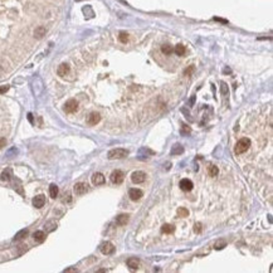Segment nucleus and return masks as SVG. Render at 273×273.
<instances>
[{
  "instance_id": "obj_1",
  "label": "nucleus",
  "mask_w": 273,
  "mask_h": 273,
  "mask_svg": "<svg viewBox=\"0 0 273 273\" xmlns=\"http://www.w3.org/2000/svg\"><path fill=\"white\" fill-rule=\"evenodd\" d=\"M128 150L126 149H113L111 151H108V159L110 160H115V159H124L128 155Z\"/></svg>"
},
{
  "instance_id": "obj_2",
  "label": "nucleus",
  "mask_w": 273,
  "mask_h": 273,
  "mask_svg": "<svg viewBox=\"0 0 273 273\" xmlns=\"http://www.w3.org/2000/svg\"><path fill=\"white\" fill-rule=\"evenodd\" d=\"M249 146H250V140L247 139V137H243V139H240V140L237 142L234 151H236L237 155H240V154H244V152L249 149Z\"/></svg>"
},
{
  "instance_id": "obj_3",
  "label": "nucleus",
  "mask_w": 273,
  "mask_h": 273,
  "mask_svg": "<svg viewBox=\"0 0 273 273\" xmlns=\"http://www.w3.org/2000/svg\"><path fill=\"white\" fill-rule=\"evenodd\" d=\"M146 176H147V175H146L144 171H135V172H132V175H131V180H132L135 184H142V183L146 180Z\"/></svg>"
},
{
  "instance_id": "obj_4",
  "label": "nucleus",
  "mask_w": 273,
  "mask_h": 273,
  "mask_svg": "<svg viewBox=\"0 0 273 273\" xmlns=\"http://www.w3.org/2000/svg\"><path fill=\"white\" fill-rule=\"evenodd\" d=\"M125 179V174L121 171V170H115L112 174H111V181L113 184H121Z\"/></svg>"
},
{
  "instance_id": "obj_5",
  "label": "nucleus",
  "mask_w": 273,
  "mask_h": 273,
  "mask_svg": "<svg viewBox=\"0 0 273 273\" xmlns=\"http://www.w3.org/2000/svg\"><path fill=\"white\" fill-rule=\"evenodd\" d=\"M64 111L67 113H73L78 110V102L76 100H68L66 103H64Z\"/></svg>"
},
{
  "instance_id": "obj_6",
  "label": "nucleus",
  "mask_w": 273,
  "mask_h": 273,
  "mask_svg": "<svg viewBox=\"0 0 273 273\" xmlns=\"http://www.w3.org/2000/svg\"><path fill=\"white\" fill-rule=\"evenodd\" d=\"M142 195H144L142 190L136 189V188H135V189H130V191H128V197H130V199L133 200V202L140 200V199L142 198Z\"/></svg>"
},
{
  "instance_id": "obj_7",
  "label": "nucleus",
  "mask_w": 273,
  "mask_h": 273,
  "mask_svg": "<svg viewBox=\"0 0 273 273\" xmlns=\"http://www.w3.org/2000/svg\"><path fill=\"white\" fill-rule=\"evenodd\" d=\"M100 249H101V252L103 253V254H112V253L115 252V247H113V244H112L111 242H105V243H102L101 247H100Z\"/></svg>"
},
{
  "instance_id": "obj_8",
  "label": "nucleus",
  "mask_w": 273,
  "mask_h": 273,
  "mask_svg": "<svg viewBox=\"0 0 273 273\" xmlns=\"http://www.w3.org/2000/svg\"><path fill=\"white\" fill-rule=\"evenodd\" d=\"M100 121H101V116H100L98 112H92V113L88 116V119H87V122H88V125H91V126L97 125Z\"/></svg>"
},
{
  "instance_id": "obj_9",
  "label": "nucleus",
  "mask_w": 273,
  "mask_h": 273,
  "mask_svg": "<svg viewBox=\"0 0 273 273\" xmlns=\"http://www.w3.org/2000/svg\"><path fill=\"white\" fill-rule=\"evenodd\" d=\"M105 183V176L101 172H94L92 175V184L93 185H102Z\"/></svg>"
},
{
  "instance_id": "obj_10",
  "label": "nucleus",
  "mask_w": 273,
  "mask_h": 273,
  "mask_svg": "<svg viewBox=\"0 0 273 273\" xmlns=\"http://www.w3.org/2000/svg\"><path fill=\"white\" fill-rule=\"evenodd\" d=\"M179 186H180V189H181L183 191H190V190L193 189L194 184H193V181L189 180V179H183V180L180 181Z\"/></svg>"
},
{
  "instance_id": "obj_11",
  "label": "nucleus",
  "mask_w": 273,
  "mask_h": 273,
  "mask_svg": "<svg viewBox=\"0 0 273 273\" xmlns=\"http://www.w3.org/2000/svg\"><path fill=\"white\" fill-rule=\"evenodd\" d=\"M69 71H71V67H69V64H67V63H62L59 67H58V69H57V73H58V76H61V77H64V76H67L68 73H69Z\"/></svg>"
},
{
  "instance_id": "obj_12",
  "label": "nucleus",
  "mask_w": 273,
  "mask_h": 273,
  "mask_svg": "<svg viewBox=\"0 0 273 273\" xmlns=\"http://www.w3.org/2000/svg\"><path fill=\"white\" fill-rule=\"evenodd\" d=\"M46 204V198L44 195H37V197L33 199V205L38 209H41L43 205Z\"/></svg>"
},
{
  "instance_id": "obj_13",
  "label": "nucleus",
  "mask_w": 273,
  "mask_h": 273,
  "mask_svg": "<svg viewBox=\"0 0 273 273\" xmlns=\"http://www.w3.org/2000/svg\"><path fill=\"white\" fill-rule=\"evenodd\" d=\"M87 191V185L84 183H77L74 185V193L77 195H83Z\"/></svg>"
},
{
  "instance_id": "obj_14",
  "label": "nucleus",
  "mask_w": 273,
  "mask_h": 273,
  "mask_svg": "<svg viewBox=\"0 0 273 273\" xmlns=\"http://www.w3.org/2000/svg\"><path fill=\"white\" fill-rule=\"evenodd\" d=\"M33 237H34V240H35V242L42 243V242L46 240V233L42 232V230H37V232L33 234Z\"/></svg>"
},
{
  "instance_id": "obj_15",
  "label": "nucleus",
  "mask_w": 273,
  "mask_h": 273,
  "mask_svg": "<svg viewBox=\"0 0 273 273\" xmlns=\"http://www.w3.org/2000/svg\"><path fill=\"white\" fill-rule=\"evenodd\" d=\"M128 222V215L127 214H121V215H119L116 218V224L117 225H126Z\"/></svg>"
},
{
  "instance_id": "obj_16",
  "label": "nucleus",
  "mask_w": 273,
  "mask_h": 273,
  "mask_svg": "<svg viewBox=\"0 0 273 273\" xmlns=\"http://www.w3.org/2000/svg\"><path fill=\"white\" fill-rule=\"evenodd\" d=\"M46 33H47V29H46L44 27H38V28L34 30V37H35L37 39H42V38L46 35Z\"/></svg>"
},
{
  "instance_id": "obj_17",
  "label": "nucleus",
  "mask_w": 273,
  "mask_h": 273,
  "mask_svg": "<svg viewBox=\"0 0 273 273\" xmlns=\"http://www.w3.org/2000/svg\"><path fill=\"white\" fill-rule=\"evenodd\" d=\"M127 266L131 268V269H137L139 266H140V261L137 258H128L127 259Z\"/></svg>"
},
{
  "instance_id": "obj_18",
  "label": "nucleus",
  "mask_w": 273,
  "mask_h": 273,
  "mask_svg": "<svg viewBox=\"0 0 273 273\" xmlns=\"http://www.w3.org/2000/svg\"><path fill=\"white\" fill-rule=\"evenodd\" d=\"M184 152V147L180 145V144H175L171 149V154L172 155H181Z\"/></svg>"
},
{
  "instance_id": "obj_19",
  "label": "nucleus",
  "mask_w": 273,
  "mask_h": 273,
  "mask_svg": "<svg viewBox=\"0 0 273 273\" xmlns=\"http://www.w3.org/2000/svg\"><path fill=\"white\" fill-rule=\"evenodd\" d=\"M174 52L176 53V55L183 57V55H185V53H186V48H185V46H183V44H178L176 47L174 48Z\"/></svg>"
},
{
  "instance_id": "obj_20",
  "label": "nucleus",
  "mask_w": 273,
  "mask_h": 273,
  "mask_svg": "<svg viewBox=\"0 0 273 273\" xmlns=\"http://www.w3.org/2000/svg\"><path fill=\"white\" fill-rule=\"evenodd\" d=\"M174 230H175V227H172L171 224H164L161 227V233L164 234H171L174 233Z\"/></svg>"
},
{
  "instance_id": "obj_21",
  "label": "nucleus",
  "mask_w": 273,
  "mask_h": 273,
  "mask_svg": "<svg viewBox=\"0 0 273 273\" xmlns=\"http://www.w3.org/2000/svg\"><path fill=\"white\" fill-rule=\"evenodd\" d=\"M58 186L55 185V184H52L50 186H49V195H50V198H53V199H55L57 197H58Z\"/></svg>"
},
{
  "instance_id": "obj_22",
  "label": "nucleus",
  "mask_w": 273,
  "mask_h": 273,
  "mask_svg": "<svg viewBox=\"0 0 273 273\" xmlns=\"http://www.w3.org/2000/svg\"><path fill=\"white\" fill-rule=\"evenodd\" d=\"M161 52H162L165 55H170V54L174 52V48H172L170 44H164V46H161Z\"/></svg>"
},
{
  "instance_id": "obj_23",
  "label": "nucleus",
  "mask_w": 273,
  "mask_h": 273,
  "mask_svg": "<svg viewBox=\"0 0 273 273\" xmlns=\"http://www.w3.org/2000/svg\"><path fill=\"white\" fill-rule=\"evenodd\" d=\"M28 236V229H23V230H20L19 233H16V236H15V240H20V239H24L25 237Z\"/></svg>"
},
{
  "instance_id": "obj_24",
  "label": "nucleus",
  "mask_w": 273,
  "mask_h": 273,
  "mask_svg": "<svg viewBox=\"0 0 273 273\" xmlns=\"http://www.w3.org/2000/svg\"><path fill=\"white\" fill-rule=\"evenodd\" d=\"M10 176H11V170L10 169H6L2 172V180L3 181H8L10 180Z\"/></svg>"
},
{
  "instance_id": "obj_25",
  "label": "nucleus",
  "mask_w": 273,
  "mask_h": 273,
  "mask_svg": "<svg viewBox=\"0 0 273 273\" xmlns=\"http://www.w3.org/2000/svg\"><path fill=\"white\" fill-rule=\"evenodd\" d=\"M224 247H227V242H225L224 239H219V240H217V242H215V244H214V248L218 249V250L223 249Z\"/></svg>"
},
{
  "instance_id": "obj_26",
  "label": "nucleus",
  "mask_w": 273,
  "mask_h": 273,
  "mask_svg": "<svg viewBox=\"0 0 273 273\" xmlns=\"http://www.w3.org/2000/svg\"><path fill=\"white\" fill-rule=\"evenodd\" d=\"M178 215L180 218H186L189 215V210L186 208H179L178 209Z\"/></svg>"
},
{
  "instance_id": "obj_27",
  "label": "nucleus",
  "mask_w": 273,
  "mask_h": 273,
  "mask_svg": "<svg viewBox=\"0 0 273 273\" xmlns=\"http://www.w3.org/2000/svg\"><path fill=\"white\" fill-rule=\"evenodd\" d=\"M119 41H120L121 43H127V42H128V34H127L126 32H121V33L119 34Z\"/></svg>"
},
{
  "instance_id": "obj_28",
  "label": "nucleus",
  "mask_w": 273,
  "mask_h": 273,
  "mask_svg": "<svg viewBox=\"0 0 273 273\" xmlns=\"http://www.w3.org/2000/svg\"><path fill=\"white\" fill-rule=\"evenodd\" d=\"M218 172H219V170H218L217 166H213V165H211V166L209 167V175H210V176H213V178L217 176Z\"/></svg>"
},
{
  "instance_id": "obj_29",
  "label": "nucleus",
  "mask_w": 273,
  "mask_h": 273,
  "mask_svg": "<svg viewBox=\"0 0 273 273\" xmlns=\"http://www.w3.org/2000/svg\"><path fill=\"white\" fill-rule=\"evenodd\" d=\"M220 89H222V94H223V96H228V93H229V88H228V86H227L224 82L220 83Z\"/></svg>"
},
{
  "instance_id": "obj_30",
  "label": "nucleus",
  "mask_w": 273,
  "mask_h": 273,
  "mask_svg": "<svg viewBox=\"0 0 273 273\" xmlns=\"http://www.w3.org/2000/svg\"><path fill=\"white\" fill-rule=\"evenodd\" d=\"M195 71V67L194 66H189L188 68H185V71H184V76H191L193 74V72Z\"/></svg>"
},
{
  "instance_id": "obj_31",
  "label": "nucleus",
  "mask_w": 273,
  "mask_h": 273,
  "mask_svg": "<svg viewBox=\"0 0 273 273\" xmlns=\"http://www.w3.org/2000/svg\"><path fill=\"white\" fill-rule=\"evenodd\" d=\"M57 228V224L55 223H47L46 224V230L47 232H52V230H54Z\"/></svg>"
},
{
  "instance_id": "obj_32",
  "label": "nucleus",
  "mask_w": 273,
  "mask_h": 273,
  "mask_svg": "<svg viewBox=\"0 0 273 273\" xmlns=\"http://www.w3.org/2000/svg\"><path fill=\"white\" fill-rule=\"evenodd\" d=\"M202 229H203V228H202V224H200V223H197V224H195V227H194L195 233H200Z\"/></svg>"
},
{
  "instance_id": "obj_33",
  "label": "nucleus",
  "mask_w": 273,
  "mask_h": 273,
  "mask_svg": "<svg viewBox=\"0 0 273 273\" xmlns=\"http://www.w3.org/2000/svg\"><path fill=\"white\" fill-rule=\"evenodd\" d=\"M9 91V86H0V94H3Z\"/></svg>"
},
{
  "instance_id": "obj_34",
  "label": "nucleus",
  "mask_w": 273,
  "mask_h": 273,
  "mask_svg": "<svg viewBox=\"0 0 273 273\" xmlns=\"http://www.w3.org/2000/svg\"><path fill=\"white\" fill-rule=\"evenodd\" d=\"M5 145H6V140H5L4 137H0V149L4 147Z\"/></svg>"
},
{
  "instance_id": "obj_35",
  "label": "nucleus",
  "mask_w": 273,
  "mask_h": 273,
  "mask_svg": "<svg viewBox=\"0 0 273 273\" xmlns=\"http://www.w3.org/2000/svg\"><path fill=\"white\" fill-rule=\"evenodd\" d=\"M214 20H215V22H220V23H223V24H227V23H228V20H225V19H220V18H214Z\"/></svg>"
},
{
  "instance_id": "obj_36",
  "label": "nucleus",
  "mask_w": 273,
  "mask_h": 273,
  "mask_svg": "<svg viewBox=\"0 0 273 273\" xmlns=\"http://www.w3.org/2000/svg\"><path fill=\"white\" fill-rule=\"evenodd\" d=\"M28 120H29L30 122H33V115H32V113H29V115H28Z\"/></svg>"
},
{
  "instance_id": "obj_37",
  "label": "nucleus",
  "mask_w": 273,
  "mask_h": 273,
  "mask_svg": "<svg viewBox=\"0 0 273 273\" xmlns=\"http://www.w3.org/2000/svg\"><path fill=\"white\" fill-rule=\"evenodd\" d=\"M64 272H77V269H74V268H68V269H66Z\"/></svg>"
}]
</instances>
